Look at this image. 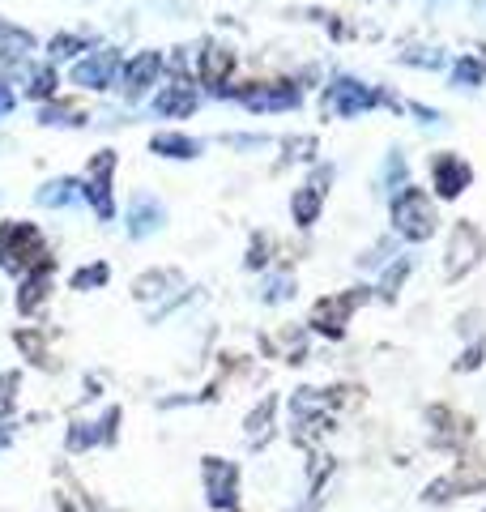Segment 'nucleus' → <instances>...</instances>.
Wrapping results in <instances>:
<instances>
[{"mask_svg":"<svg viewBox=\"0 0 486 512\" xmlns=\"http://www.w3.org/2000/svg\"><path fill=\"white\" fill-rule=\"evenodd\" d=\"M116 69H120V52L103 47V52H94V56L81 60L73 69V77H77V86H86V90H107L111 77H116Z\"/></svg>","mask_w":486,"mask_h":512,"instance_id":"9","label":"nucleus"},{"mask_svg":"<svg viewBox=\"0 0 486 512\" xmlns=\"http://www.w3.org/2000/svg\"><path fill=\"white\" fill-rule=\"evenodd\" d=\"M405 274H410V261H401L397 269H388V278H384V295H397V286L405 282Z\"/></svg>","mask_w":486,"mask_h":512,"instance_id":"28","label":"nucleus"},{"mask_svg":"<svg viewBox=\"0 0 486 512\" xmlns=\"http://www.w3.org/2000/svg\"><path fill=\"white\" fill-rule=\"evenodd\" d=\"M103 282H107V265L103 261L90 265V269H77V278H73L77 291H90V286H103Z\"/></svg>","mask_w":486,"mask_h":512,"instance_id":"22","label":"nucleus"},{"mask_svg":"<svg viewBox=\"0 0 486 512\" xmlns=\"http://www.w3.org/2000/svg\"><path fill=\"white\" fill-rule=\"evenodd\" d=\"M30 94H39V99L56 94V73L52 69H35V73H30Z\"/></svg>","mask_w":486,"mask_h":512,"instance_id":"24","label":"nucleus"},{"mask_svg":"<svg viewBox=\"0 0 486 512\" xmlns=\"http://www.w3.org/2000/svg\"><path fill=\"white\" fill-rule=\"evenodd\" d=\"M47 282H52V261H39L35 269H30V278L22 282V295H18V308L22 312H35L43 295H47Z\"/></svg>","mask_w":486,"mask_h":512,"instance_id":"14","label":"nucleus"},{"mask_svg":"<svg viewBox=\"0 0 486 512\" xmlns=\"http://www.w3.org/2000/svg\"><path fill=\"white\" fill-rule=\"evenodd\" d=\"M363 291H346V295H333V299H320L316 312H312V329L329 333V338H342L346 333V320L354 312V303H363Z\"/></svg>","mask_w":486,"mask_h":512,"instance_id":"4","label":"nucleus"},{"mask_svg":"<svg viewBox=\"0 0 486 512\" xmlns=\"http://www.w3.org/2000/svg\"><path fill=\"white\" fill-rule=\"evenodd\" d=\"M393 227L401 239H431L435 231V210H431V201H427V192H418V188H401L397 192V201H393Z\"/></svg>","mask_w":486,"mask_h":512,"instance_id":"1","label":"nucleus"},{"mask_svg":"<svg viewBox=\"0 0 486 512\" xmlns=\"http://www.w3.org/2000/svg\"><path fill=\"white\" fill-rule=\"evenodd\" d=\"M273 397H265L261 402V410H252L248 414V440H256V444H265V436H269V419H273Z\"/></svg>","mask_w":486,"mask_h":512,"instance_id":"19","label":"nucleus"},{"mask_svg":"<svg viewBox=\"0 0 486 512\" xmlns=\"http://www.w3.org/2000/svg\"><path fill=\"white\" fill-rule=\"evenodd\" d=\"M286 295H295V278H273L269 291H265V299L278 303V299H286Z\"/></svg>","mask_w":486,"mask_h":512,"instance_id":"27","label":"nucleus"},{"mask_svg":"<svg viewBox=\"0 0 486 512\" xmlns=\"http://www.w3.org/2000/svg\"><path fill=\"white\" fill-rule=\"evenodd\" d=\"M478 487H486V470L478 466V461H465L461 470H452L448 478H440V483L427 487V500L440 504V500H452V491L465 495V491H478Z\"/></svg>","mask_w":486,"mask_h":512,"instance_id":"10","label":"nucleus"},{"mask_svg":"<svg viewBox=\"0 0 486 512\" xmlns=\"http://www.w3.org/2000/svg\"><path fill=\"white\" fill-rule=\"evenodd\" d=\"M431 180H435V192H440V197H461V192L469 188V180H474V171H469L465 158L440 154L431 163Z\"/></svg>","mask_w":486,"mask_h":512,"instance_id":"7","label":"nucleus"},{"mask_svg":"<svg viewBox=\"0 0 486 512\" xmlns=\"http://www.w3.org/2000/svg\"><path fill=\"white\" fill-rule=\"evenodd\" d=\"M376 99L380 94H371L363 82H350V77L333 82L329 94H324V103H329V111H337V116H359V111H367Z\"/></svg>","mask_w":486,"mask_h":512,"instance_id":"8","label":"nucleus"},{"mask_svg":"<svg viewBox=\"0 0 486 512\" xmlns=\"http://www.w3.org/2000/svg\"><path fill=\"white\" fill-rule=\"evenodd\" d=\"M478 363H482V346H469V350H465V359H457L461 372H469V367H478Z\"/></svg>","mask_w":486,"mask_h":512,"instance_id":"32","label":"nucleus"},{"mask_svg":"<svg viewBox=\"0 0 486 512\" xmlns=\"http://www.w3.org/2000/svg\"><path fill=\"white\" fill-rule=\"evenodd\" d=\"M77 47H86V43L73 35H60V39H52V56H77Z\"/></svg>","mask_w":486,"mask_h":512,"instance_id":"29","label":"nucleus"},{"mask_svg":"<svg viewBox=\"0 0 486 512\" xmlns=\"http://www.w3.org/2000/svg\"><path fill=\"white\" fill-rule=\"evenodd\" d=\"M77 192H81V188H77L73 180H56V184H47V188L39 192V201H43V205H69Z\"/></svg>","mask_w":486,"mask_h":512,"instance_id":"20","label":"nucleus"},{"mask_svg":"<svg viewBox=\"0 0 486 512\" xmlns=\"http://www.w3.org/2000/svg\"><path fill=\"white\" fill-rule=\"evenodd\" d=\"M162 222V205L158 201H150V197H137L133 201V210H128V235H150L154 227Z\"/></svg>","mask_w":486,"mask_h":512,"instance_id":"16","label":"nucleus"},{"mask_svg":"<svg viewBox=\"0 0 486 512\" xmlns=\"http://www.w3.org/2000/svg\"><path fill=\"white\" fill-rule=\"evenodd\" d=\"M167 282H175V274H145V278H137V299H150V295L158 299Z\"/></svg>","mask_w":486,"mask_h":512,"instance_id":"21","label":"nucleus"},{"mask_svg":"<svg viewBox=\"0 0 486 512\" xmlns=\"http://www.w3.org/2000/svg\"><path fill=\"white\" fill-rule=\"evenodd\" d=\"M231 69H235V56L226 52V47L209 43L205 52H201V82H205V86L222 90V82H226V77H231Z\"/></svg>","mask_w":486,"mask_h":512,"instance_id":"13","label":"nucleus"},{"mask_svg":"<svg viewBox=\"0 0 486 512\" xmlns=\"http://www.w3.org/2000/svg\"><path fill=\"white\" fill-rule=\"evenodd\" d=\"M154 111H162V116H188V111H197V94L188 86H167L154 99Z\"/></svg>","mask_w":486,"mask_h":512,"instance_id":"17","label":"nucleus"},{"mask_svg":"<svg viewBox=\"0 0 486 512\" xmlns=\"http://www.w3.org/2000/svg\"><path fill=\"white\" fill-rule=\"evenodd\" d=\"M256 265H265V239H252V248H248V269Z\"/></svg>","mask_w":486,"mask_h":512,"instance_id":"31","label":"nucleus"},{"mask_svg":"<svg viewBox=\"0 0 486 512\" xmlns=\"http://www.w3.org/2000/svg\"><path fill=\"white\" fill-rule=\"evenodd\" d=\"M43 124H77V107H73V103H52V107H43Z\"/></svg>","mask_w":486,"mask_h":512,"instance_id":"23","label":"nucleus"},{"mask_svg":"<svg viewBox=\"0 0 486 512\" xmlns=\"http://www.w3.org/2000/svg\"><path fill=\"white\" fill-rule=\"evenodd\" d=\"M320 197H324L320 184H303L295 197H290V214H295L299 227H312V222L320 218Z\"/></svg>","mask_w":486,"mask_h":512,"instance_id":"15","label":"nucleus"},{"mask_svg":"<svg viewBox=\"0 0 486 512\" xmlns=\"http://www.w3.org/2000/svg\"><path fill=\"white\" fill-rule=\"evenodd\" d=\"M0 256H9V265H30V261H47L43 252V239L39 231L30 227V222H9L5 231H0Z\"/></svg>","mask_w":486,"mask_h":512,"instance_id":"3","label":"nucleus"},{"mask_svg":"<svg viewBox=\"0 0 486 512\" xmlns=\"http://www.w3.org/2000/svg\"><path fill=\"white\" fill-rule=\"evenodd\" d=\"M482 252H486L482 231L474 222H457V227H452V239H448V252H444V274L448 278L469 274V269L482 261Z\"/></svg>","mask_w":486,"mask_h":512,"instance_id":"2","label":"nucleus"},{"mask_svg":"<svg viewBox=\"0 0 486 512\" xmlns=\"http://www.w3.org/2000/svg\"><path fill=\"white\" fill-rule=\"evenodd\" d=\"M9 107H13V94H9L5 86H0V116H5V111H9Z\"/></svg>","mask_w":486,"mask_h":512,"instance_id":"33","label":"nucleus"},{"mask_svg":"<svg viewBox=\"0 0 486 512\" xmlns=\"http://www.w3.org/2000/svg\"><path fill=\"white\" fill-rule=\"evenodd\" d=\"M299 103V90L295 86H256V90H243V107H252V111H286V107H295Z\"/></svg>","mask_w":486,"mask_h":512,"instance_id":"12","label":"nucleus"},{"mask_svg":"<svg viewBox=\"0 0 486 512\" xmlns=\"http://www.w3.org/2000/svg\"><path fill=\"white\" fill-rule=\"evenodd\" d=\"M162 73V60L158 52H141L128 60V69H124V99H141L145 90L154 86V77Z\"/></svg>","mask_w":486,"mask_h":512,"instance_id":"11","label":"nucleus"},{"mask_svg":"<svg viewBox=\"0 0 486 512\" xmlns=\"http://www.w3.org/2000/svg\"><path fill=\"white\" fill-rule=\"evenodd\" d=\"M235 483H239V470L231 466V461H218V457L205 461V495H209L214 508H235L239 504Z\"/></svg>","mask_w":486,"mask_h":512,"instance_id":"5","label":"nucleus"},{"mask_svg":"<svg viewBox=\"0 0 486 512\" xmlns=\"http://www.w3.org/2000/svg\"><path fill=\"white\" fill-rule=\"evenodd\" d=\"M13 389H18V376L5 372V376H0V414L9 410V402H13Z\"/></svg>","mask_w":486,"mask_h":512,"instance_id":"30","label":"nucleus"},{"mask_svg":"<svg viewBox=\"0 0 486 512\" xmlns=\"http://www.w3.org/2000/svg\"><path fill=\"white\" fill-rule=\"evenodd\" d=\"M150 146H154V154H167V158H197L201 154L197 141L184 137V133H158Z\"/></svg>","mask_w":486,"mask_h":512,"instance_id":"18","label":"nucleus"},{"mask_svg":"<svg viewBox=\"0 0 486 512\" xmlns=\"http://www.w3.org/2000/svg\"><path fill=\"white\" fill-rule=\"evenodd\" d=\"M111 171H116V154L103 150L94 163L86 167V197L94 201V210H99L103 218H111Z\"/></svg>","mask_w":486,"mask_h":512,"instance_id":"6","label":"nucleus"},{"mask_svg":"<svg viewBox=\"0 0 486 512\" xmlns=\"http://www.w3.org/2000/svg\"><path fill=\"white\" fill-rule=\"evenodd\" d=\"M478 82H482V64L461 60L457 64V86H478Z\"/></svg>","mask_w":486,"mask_h":512,"instance_id":"26","label":"nucleus"},{"mask_svg":"<svg viewBox=\"0 0 486 512\" xmlns=\"http://www.w3.org/2000/svg\"><path fill=\"white\" fill-rule=\"evenodd\" d=\"M18 346H22L35 363H47V355H43V338H39V333H18Z\"/></svg>","mask_w":486,"mask_h":512,"instance_id":"25","label":"nucleus"}]
</instances>
